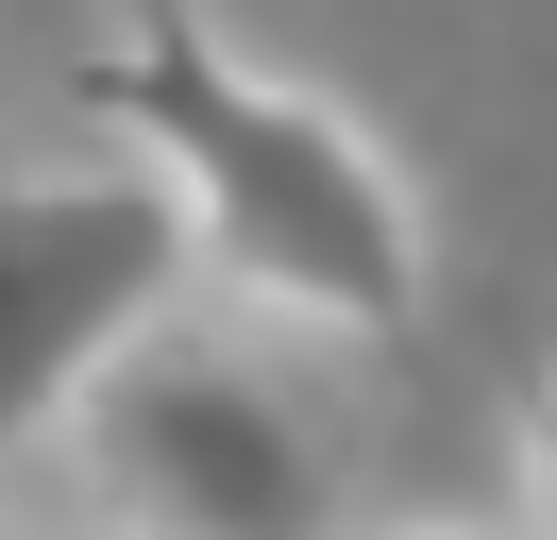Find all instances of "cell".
Here are the masks:
<instances>
[{
    "label": "cell",
    "instance_id": "cell-1",
    "mask_svg": "<svg viewBox=\"0 0 557 540\" xmlns=\"http://www.w3.org/2000/svg\"><path fill=\"white\" fill-rule=\"evenodd\" d=\"M102 119L152 152V186L186 220V270L220 254L253 304L338 321V338H406L422 321V220H406L388 152L338 101L237 68L203 17H136V51L102 68Z\"/></svg>",
    "mask_w": 557,
    "mask_h": 540
},
{
    "label": "cell",
    "instance_id": "cell-2",
    "mask_svg": "<svg viewBox=\"0 0 557 540\" xmlns=\"http://www.w3.org/2000/svg\"><path fill=\"white\" fill-rule=\"evenodd\" d=\"M85 456L119 490V540H338L305 405L220 338H119L85 389Z\"/></svg>",
    "mask_w": 557,
    "mask_h": 540
},
{
    "label": "cell",
    "instance_id": "cell-3",
    "mask_svg": "<svg viewBox=\"0 0 557 540\" xmlns=\"http://www.w3.org/2000/svg\"><path fill=\"white\" fill-rule=\"evenodd\" d=\"M186 287V220L152 169H69V186H0V472L35 456L119 338H152Z\"/></svg>",
    "mask_w": 557,
    "mask_h": 540
},
{
    "label": "cell",
    "instance_id": "cell-4",
    "mask_svg": "<svg viewBox=\"0 0 557 540\" xmlns=\"http://www.w3.org/2000/svg\"><path fill=\"white\" fill-rule=\"evenodd\" d=\"M541 524H557V389H541Z\"/></svg>",
    "mask_w": 557,
    "mask_h": 540
},
{
    "label": "cell",
    "instance_id": "cell-5",
    "mask_svg": "<svg viewBox=\"0 0 557 540\" xmlns=\"http://www.w3.org/2000/svg\"><path fill=\"white\" fill-rule=\"evenodd\" d=\"M0 540H17V524H0Z\"/></svg>",
    "mask_w": 557,
    "mask_h": 540
}]
</instances>
